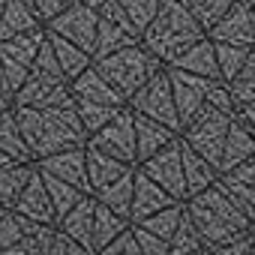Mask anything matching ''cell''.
I'll return each instance as SVG.
<instances>
[{"label":"cell","mask_w":255,"mask_h":255,"mask_svg":"<svg viewBox=\"0 0 255 255\" xmlns=\"http://www.w3.org/2000/svg\"><path fill=\"white\" fill-rule=\"evenodd\" d=\"M51 48H54V57H60L63 72H72V75H75V72H81V66L87 63V57H84L78 48L66 45V42H63V39H57V36H54V45H51Z\"/></svg>","instance_id":"cell-7"},{"label":"cell","mask_w":255,"mask_h":255,"mask_svg":"<svg viewBox=\"0 0 255 255\" xmlns=\"http://www.w3.org/2000/svg\"><path fill=\"white\" fill-rule=\"evenodd\" d=\"M228 3H234V0H189V6L195 9V15H198L201 21H213Z\"/></svg>","instance_id":"cell-10"},{"label":"cell","mask_w":255,"mask_h":255,"mask_svg":"<svg viewBox=\"0 0 255 255\" xmlns=\"http://www.w3.org/2000/svg\"><path fill=\"white\" fill-rule=\"evenodd\" d=\"M120 3L126 6V12H129L135 18V24H147L159 6V0H120Z\"/></svg>","instance_id":"cell-9"},{"label":"cell","mask_w":255,"mask_h":255,"mask_svg":"<svg viewBox=\"0 0 255 255\" xmlns=\"http://www.w3.org/2000/svg\"><path fill=\"white\" fill-rule=\"evenodd\" d=\"M141 108H147V111H153V114H159V117H168L171 120V96H168V87L165 84H153L144 96H141Z\"/></svg>","instance_id":"cell-6"},{"label":"cell","mask_w":255,"mask_h":255,"mask_svg":"<svg viewBox=\"0 0 255 255\" xmlns=\"http://www.w3.org/2000/svg\"><path fill=\"white\" fill-rule=\"evenodd\" d=\"M102 75L108 81H114L123 93H129L138 78L144 75V60L141 54H132V51H123V54H111L105 63H102Z\"/></svg>","instance_id":"cell-2"},{"label":"cell","mask_w":255,"mask_h":255,"mask_svg":"<svg viewBox=\"0 0 255 255\" xmlns=\"http://www.w3.org/2000/svg\"><path fill=\"white\" fill-rule=\"evenodd\" d=\"M219 54H222V57H219L222 72H225V75H234V72L240 69V63H243V60H240V57H243V51H237V48H222Z\"/></svg>","instance_id":"cell-11"},{"label":"cell","mask_w":255,"mask_h":255,"mask_svg":"<svg viewBox=\"0 0 255 255\" xmlns=\"http://www.w3.org/2000/svg\"><path fill=\"white\" fill-rule=\"evenodd\" d=\"M54 30L66 33L72 42L90 48L93 39H96V15L90 9H84V6H72V9H66V12H60L54 18Z\"/></svg>","instance_id":"cell-3"},{"label":"cell","mask_w":255,"mask_h":255,"mask_svg":"<svg viewBox=\"0 0 255 255\" xmlns=\"http://www.w3.org/2000/svg\"><path fill=\"white\" fill-rule=\"evenodd\" d=\"M180 81H186V84H177L180 111H183V114H192L195 105H198V99H201V93H204V84H201V81H192V78H180Z\"/></svg>","instance_id":"cell-8"},{"label":"cell","mask_w":255,"mask_h":255,"mask_svg":"<svg viewBox=\"0 0 255 255\" xmlns=\"http://www.w3.org/2000/svg\"><path fill=\"white\" fill-rule=\"evenodd\" d=\"M180 66L195 69V72H204V75H216L219 60L213 57V51H210L207 45H198V48H192V51H189V57H183V60H180Z\"/></svg>","instance_id":"cell-5"},{"label":"cell","mask_w":255,"mask_h":255,"mask_svg":"<svg viewBox=\"0 0 255 255\" xmlns=\"http://www.w3.org/2000/svg\"><path fill=\"white\" fill-rule=\"evenodd\" d=\"M195 39H198V24H195V18H192L183 6H177V3L165 6V9L159 12V18L153 21L150 45H153L156 51L186 48V45L195 42Z\"/></svg>","instance_id":"cell-1"},{"label":"cell","mask_w":255,"mask_h":255,"mask_svg":"<svg viewBox=\"0 0 255 255\" xmlns=\"http://www.w3.org/2000/svg\"><path fill=\"white\" fill-rule=\"evenodd\" d=\"M252 33H255V21L246 6H237L231 15H225L216 24V36H231L234 42H246V39H252Z\"/></svg>","instance_id":"cell-4"}]
</instances>
